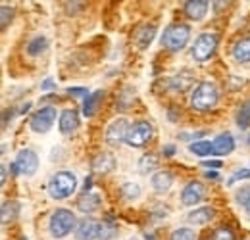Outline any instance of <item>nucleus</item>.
Wrapping results in <instances>:
<instances>
[{"mask_svg":"<svg viewBox=\"0 0 250 240\" xmlns=\"http://www.w3.org/2000/svg\"><path fill=\"white\" fill-rule=\"evenodd\" d=\"M154 35H156V27L154 25H141L139 29L135 31V44L139 46V50H145L148 48V44L154 40Z\"/></svg>","mask_w":250,"mask_h":240,"instance_id":"obj_14","label":"nucleus"},{"mask_svg":"<svg viewBox=\"0 0 250 240\" xmlns=\"http://www.w3.org/2000/svg\"><path fill=\"white\" fill-rule=\"evenodd\" d=\"M39 169V156L33 150L25 148L16 156V161L12 163V171L16 175H33Z\"/></svg>","mask_w":250,"mask_h":240,"instance_id":"obj_7","label":"nucleus"},{"mask_svg":"<svg viewBox=\"0 0 250 240\" xmlns=\"http://www.w3.org/2000/svg\"><path fill=\"white\" fill-rule=\"evenodd\" d=\"M233 58L237 61H241V63L250 61V37L241 39V40L235 44V48H233Z\"/></svg>","mask_w":250,"mask_h":240,"instance_id":"obj_21","label":"nucleus"},{"mask_svg":"<svg viewBox=\"0 0 250 240\" xmlns=\"http://www.w3.org/2000/svg\"><path fill=\"white\" fill-rule=\"evenodd\" d=\"M156 167H158V160L154 156H143V158H141L139 169H141L143 173H150V171L156 169Z\"/></svg>","mask_w":250,"mask_h":240,"instance_id":"obj_29","label":"nucleus"},{"mask_svg":"<svg viewBox=\"0 0 250 240\" xmlns=\"http://www.w3.org/2000/svg\"><path fill=\"white\" fill-rule=\"evenodd\" d=\"M0 14H2V29H6L8 21H12L14 10H12V8H8V6H2V8H0Z\"/></svg>","mask_w":250,"mask_h":240,"instance_id":"obj_33","label":"nucleus"},{"mask_svg":"<svg viewBox=\"0 0 250 240\" xmlns=\"http://www.w3.org/2000/svg\"><path fill=\"white\" fill-rule=\"evenodd\" d=\"M188 39H190V27L185 25V23H173V25H169L167 29L164 31L162 44L167 50L177 52V50H183L187 46Z\"/></svg>","mask_w":250,"mask_h":240,"instance_id":"obj_3","label":"nucleus"},{"mask_svg":"<svg viewBox=\"0 0 250 240\" xmlns=\"http://www.w3.org/2000/svg\"><path fill=\"white\" fill-rule=\"evenodd\" d=\"M77 188V177L71 171H60L48 180V194L54 200L69 198Z\"/></svg>","mask_w":250,"mask_h":240,"instance_id":"obj_2","label":"nucleus"},{"mask_svg":"<svg viewBox=\"0 0 250 240\" xmlns=\"http://www.w3.org/2000/svg\"><path fill=\"white\" fill-rule=\"evenodd\" d=\"M122 194H124L127 200H135V198L141 196V188L135 182H125L124 186H122Z\"/></svg>","mask_w":250,"mask_h":240,"instance_id":"obj_28","label":"nucleus"},{"mask_svg":"<svg viewBox=\"0 0 250 240\" xmlns=\"http://www.w3.org/2000/svg\"><path fill=\"white\" fill-rule=\"evenodd\" d=\"M58 125H60V133L62 135L75 133V129L79 127V116H77V112L75 110H63L62 114H60Z\"/></svg>","mask_w":250,"mask_h":240,"instance_id":"obj_13","label":"nucleus"},{"mask_svg":"<svg viewBox=\"0 0 250 240\" xmlns=\"http://www.w3.org/2000/svg\"><path fill=\"white\" fill-rule=\"evenodd\" d=\"M54 121H56V110L52 106H46V108H41L37 114H33L29 127L35 133H46V131H50Z\"/></svg>","mask_w":250,"mask_h":240,"instance_id":"obj_8","label":"nucleus"},{"mask_svg":"<svg viewBox=\"0 0 250 240\" xmlns=\"http://www.w3.org/2000/svg\"><path fill=\"white\" fill-rule=\"evenodd\" d=\"M216 217V210L210 208V206H204V208H196L194 211L188 213V221L194 223V225H206L210 223L212 219Z\"/></svg>","mask_w":250,"mask_h":240,"instance_id":"obj_18","label":"nucleus"},{"mask_svg":"<svg viewBox=\"0 0 250 240\" xmlns=\"http://www.w3.org/2000/svg\"><path fill=\"white\" fill-rule=\"evenodd\" d=\"M152 188L156 190L158 194H164V192H167L169 188H171V184H173V175L169 173V171H158L152 175Z\"/></svg>","mask_w":250,"mask_h":240,"instance_id":"obj_17","label":"nucleus"},{"mask_svg":"<svg viewBox=\"0 0 250 240\" xmlns=\"http://www.w3.org/2000/svg\"><path fill=\"white\" fill-rule=\"evenodd\" d=\"M218 48V35L214 33H202L192 44V58L196 61H206L214 56Z\"/></svg>","mask_w":250,"mask_h":240,"instance_id":"obj_5","label":"nucleus"},{"mask_svg":"<svg viewBox=\"0 0 250 240\" xmlns=\"http://www.w3.org/2000/svg\"><path fill=\"white\" fill-rule=\"evenodd\" d=\"M249 144H250V137H249Z\"/></svg>","mask_w":250,"mask_h":240,"instance_id":"obj_41","label":"nucleus"},{"mask_svg":"<svg viewBox=\"0 0 250 240\" xmlns=\"http://www.w3.org/2000/svg\"><path fill=\"white\" fill-rule=\"evenodd\" d=\"M118 235V227L112 219H104L100 223V229H98V239L100 240H112Z\"/></svg>","mask_w":250,"mask_h":240,"instance_id":"obj_22","label":"nucleus"},{"mask_svg":"<svg viewBox=\"0 0 250 240\" xmlns=\"http://www.w3.org/2000/svg\"><path fill=\"white\" fill-rule=\"evenodd\" d=\"M212 148H214V156H227L235 148V139L231 133H221L212 140Z\"/></svg>","mask_w":250,"mask_h":240,"instance_id":"obj_11","label":"nucleus"},{"mask_svg":"<svg viewBox=\"0 0 250 240\" xmlns=\"http://www.w3.org/2000/svg\"><path fill=\"white\" fill-rule=\"evenodd\" d=\"M206 177H208V179H216V177H218V173H216V171H208V173H206Z\"/></svg>","mask_w":250,"mask_h":240,"instance_id":"obj_38","label":"nucleus"},{"mask_svg":"<svg viewBox=\"0 0 250 240\" xmlns=\"http://www.w3.org/2000/svg\"><path fill=\"white\" fill-rule=\"evenodd\" d=\"M0 171H2V184H4V180H6V165H2Z\"/></svg>","mask_w":250,"mask_h":240,"instance_id":"obj_39","label":"nucleus"},{"mask_svg":"<svg viewBox=\"0 0 250 240\" xmlns=\"http://www.w3.org/2000/svg\"><path fill=\"white\" fill-rule=\"evenodd\" d=\"M188 150L192 152V154H196V156H202V158L214 154V148H212L210 140H194V142L188 144Z\"/></svg>","mask_w":250,"mask_h":240,"instance_id":"obj_25","label":"nucleus"},{"mask_svg":"<svg viewBox=\"0 0 250 240\" xmlns=\"http://www.w3.org/2000/svg\"><path fill=\"white\" fill-rule=\"evenodd\" d=\"M21 240H23V239H21Z\"/></svg>","mask_w":250,"mask_h":240,"instance_id":"obj_42","label":"nucleus"},{"mask_svg":"<svg viewBox=\"0 0 250 240\" xmlns=\"http://www.w3.org/2000/svg\"><path fill=\"white\" fill-rule=\"evenodd\" d=\"M89 188H91V179L85 180V192H89Z\"/></svg>","mask_w":250,"mask_h":240,"instance_id":"obj_40","label":"nucleus"},{"mask_svg":"<svg viewBox=\"0 0 250 240\" xmlns=\"http://www.w3.org/2000/svg\"><path fill=\"white\" fill-rule=\"evenodd\" d=\"M67 94H73V96H89V94H87V89H81V87H69V89H67Z\"/></svg>","mask_w":250,"mask_h":240,"instance_id":"obj_34","label":"nucleus"},{"mask_svg":"<svg viewBox=\"0 0 250 240\" xmlns=\"http://www.w3.org/2000/svg\"><path fill=\"white\" fill-rule=\"evenodd\" d=\"M46 48H48V39L41 35V37H35L31 42L27 44V54H29V56H39V54H42Z\"/></svg>","mask_w":250,"mask_h":240,"instance_id":"obj_23","label":"nucleus"},{"mask_svg":"<svg viewBox=\"0 0 250 240\" xmlns=\"http://www.w3.org/2000/svg\"><path fill=\"white\" fill-rule=\"evenodd\" d=\"M75 229V215L69 210H56L50 219V233L54 239H63Z\"/></svg>","mask_w":250,"mask_h":240,"instance_id":"obj_4","label":"nucleus"},{"mask_svg":"<svg viewBox=\"0 0 250 240\" xmlns=\"http://www.w3.org/2000/svg\"><path fill=\"white\" fill-rule=\"evenodd\" d=\"M185 14L194 21L204 20V16L208 14V2L206 0H188L185 2Z\"/></svg>","mask_w":250,"mask_h":240,"instance_id":"obj_15","label":"nucleus"},{"mask_svg":"<svg viewBox=\"0 0 250 240\" xmlns=\"http://www.w3.org/2000/svg\"><path fill=\"white\" fill-rule=\"evenodd\" d=\"M102 98H104V92L102 90H94L93 94H89L85 98V104H83V116L85 118H93L96 108H98V104L102 102Z\"/></svg>","mask_w":250,"mask_h":240,"instance_id":"obj_20","label":"nucleus"},{"mask_svg":"<svg viewBox=\"0 0 250 240\" xmlns=\"http://www.w3.org/2000/svg\"><path fill=\"white\" fill-rule=\"evenodd\" d=\"M237 123H239L241 129H247L250 125V100L241 104V108L237 112Z\"/></svg>","mask_w":250,"mask_h":240,"instance_id":"obj_26","label":"nucleus"},{"mask_svg":"<svg viewBox=\"0 0 250 240\" xmlns=\"http://www.w3.org/2000/svg\"><path fill=\"white\" fill-rule=\"evenodd\" d=\"M169 240H196V233L192 229H188V227H181V229L171 233Z\"/></svg>","mask_w":250,"mask_h":240,"instance_id":"obj_27","label":"nucleus"},{"mask_svg":"<svg viewBox=\"0 0 250 240\" xmlns=\"http://www.w3.org/2000/svg\"><path fill=\"white\" fill-rule=\"evenodd\" d=\"M202 165H204V167H219L221 163H219V161H202Z\"/></svg>","mask_w":250,"mask_h":240,"instance_id":"obj_36","label":"nucleus"},{"mask_svg":"<svg viewBox=\"0 0 250 240\" xmlns=\"http://www.w3.org/2000/svg\"><path fill=\"white\" fill-rule=\"evenodd\" d=\"M239 202L243 204V208L247 210V213L250 215V188H243L241 192H239Z\"/></svg>","mask_w":250,"mask_h":240,"instance_id":"obj_31","label":"nucleus"},{"mask_svg":"<svg viewBox=\"0 0 250 240\" xmlns=\"http://www.w3.org/2000/svg\"><path fill=\"white\" fill-rule=\"evenodd\" d=\"M243 179H250V167H243L239 171H235V175L229 179V184L237 182V180H243Z\"/></svg>","mask_w":250,"mask_h":240,"instance_id":"obj_32","label":"nucleus"},{"mask_svg":"<svg viewBox=\"0 0 250 240\" xmlns=\"http://www.w3.org/2000/svg\"><path fill=\"white\" fill-rule=\"evenodd\" d=\"M219 92L218 87L210 81H202L196 89L192 90V96H190V104L196 112H210L216 104H218Z\"/></svg>","mask_w":250,"mask_h":240,"instance_id":"obj_1","label":"nucleus"},{"mask_svg":"<svg viewBox=\"0 0 250 240\" xmlns=\"http://www.w3.org/2000/svg\"><path fill=\"white\" fill-rule=\"evenodd\" d=\"M114 167H116V160H114V156H112V154H108V152L98 154V156L93 160V171L94 173H110Z\"/></svg>","mask_w":250,"mask_h":240,"instance_id":"obj_16","label":"nucleus"},{"mask_svg":"<svg viewBox=\"0 0 250 240\" xmlns=\"http://www.w3.org/2000/svg\"><path fill=\"white\" fill-rule=\"evenodd\" d=\"M98 204H100V196L93 194V192H85L79 200H77V208L83 213H93L98 210Z\"/></svg>","mask_w":250,"mask_h":240,"instance_id":"obj_19","label":"nucleus"},{"mask_svg":"<svg viewBox=\"0 0 250 240\" xmlns=\"http://www.w3.org/2000/svg\"><path fill=\"white\" fill-rule=\"evenodd\" d=\"M204 196H206L204 184L200 180H190V182H187V186L183 188V192H181V202L185 206H194V204L202 202Z\"/></svg>","mask_w":250,"mask_h":240,"instance_id":"obj_10","label":"nucleus"},{"mask_svg":"<svg viewBox=\"0 0 250 240\" xmlns=\"http://www.w3.org/2000/svg\"><path fill=\"white\" fill-rule=\"evenodd\" d=\"M52 87H54V83H52L50 79H46V81L42 83V89H52Z\"/></svg>","mask_w":250,"mask_h":240,"instance_id":"obj_37","label":"nucleus"},{"mask_svg":"<svg viewBox=\"0 0 250 240\" xmlns=\"http://www.w3.org/2000/svg\"><path fill=\"white\" fill-rule=\"evenodd\" d=\"M127 133H129V121L124 118L112 121L106 129V142L112 146H118L124 140H127Z\"/></svg>","mask_w":250,"mask_h":240,"instance_id":"obj_9","label":"nucleus"},{"mask_svg":"<svg viewBox=\"0 0 250 240\" xmlns=\"http://www.w3.org/2000/svg\"><path fill=\"white\" fill-rule=\"evenodd\" d=\"M212 240H235V235H233L231 229L221 227V229H218V231L212 235Z\"/></svg>","mask_w":250,"mask_h":240,"instance_id":"obj_30","label":"nucleus"},{"mask_svg":"<svg viewBox=\"0 0 250 240\" xmlns=\"http://www.w3.org/2000/svg\"><path fill=\"white\" fill-rule=\"evenodd\" d=\"M152 135H154V129H152V125L148 121H137L135 125L129 127V133H127V140L125 142L129 146H133V148H141V146H145V144L150 142Z\"/></svg>","mask_w":250,"mask_h":240,"instance_id":"obj_6","label":"nucleus"},{"mask_svg":"<svg viewBox=\"0 0 250 240\" xmlns=\"http://www.w3.org/2000/svg\"><path fill=\"white\" fill-rule=\"evenodd\" d=\"M173 154H175V146L169 144V146L164 148V156H166V158H169V156H173Z\"/></svg>","mask_w":250,"mask_h":240,"instance_id":"obj_35","label":"nucleus"},{"mask_svg":"<svg viewBox=\"0 0 250 240\" xmlns=\"http://www.w3.org/2000/svg\"><path fill=\"white\" fill-rule=\"evenodd\" d=\"M98 229H100V223H96L94 219H83L77 225L75 237L79 240H94L98 239Z\"/></svg>","mask_w":250,"mask_h":240,"instance_id":"obj_12","label":"nucleus"},{"mask_svg":"<svg viewBox=\"0 0 250 240\" xmlns=\"http://www.w3.org/2000/svg\"><path fill=\"white\" fill-rule=\"evenodd\" d=\"M20 215V204L18 202H4L2 204V223H10L14 219H18Z\"/></svg>","mask_w":250,"mask_h":240,"instance_id":"obj_24","label":"nucleus"}]
</instances>
